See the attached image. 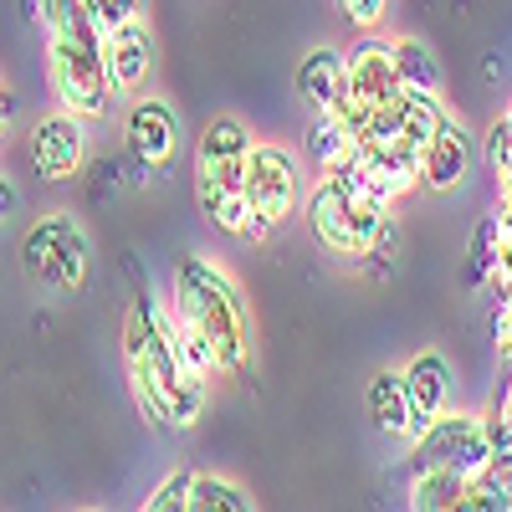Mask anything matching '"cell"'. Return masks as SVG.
Masks as SVG:
<instances>
[{"label":"cell","instance_id":"1","mask_svg":"<svg viewBox=\"0 0 512 512\" xmlns=\"http://www.w3.org/2000/svg\"><path fill=\"white\" fill-rule=\"evenodd\" d=\"M123 354H128V369H134V390L154 420L195 425V415L205 410V379L185 369L175 338H169V318L159 313L154 297H134V308H128Z\"/></svg>","mask_w":512,"mask_h":512},{"label":"cell","instance_id":"2","mask_svg":"<svg viewBox=\"0 0 512 512\" xmlns=\"http://www.w3.org/2000/svg\"><path fill=\"white\" fill-rule=\"evenodd\" d=\"M175 313L200 328L210 344H216V359L221 369H236L246 374V354H251V338H246V303L236 282L221 272L200 262V256H185V262L175 267Z\"/></svg>","mask_w":512,"mask_h":512},{"label":"cell","instance_id":"3","mask_svg":"<svg viewBox=\"0 0 512 512\" xmlns=\"http://www.w3.org/2000/svg\"><path fill=\"white\" fill-rule=\"evenodd\" d=\"M47 72H52V88H57L62 108L77 113V118H98L113 98L108 67H103V41L52 36L47 41Z\"/></svg>","mask_w":512,"mask_h":512},{"label":"cell","instance_id":"4","mask_svg":"<svg viewBox=\"0 0 512 512\" xmlns=\"http://www.w3.org/2000/svg\"><path fill=\"white\" fill-rule=\"evenodd\" d=\"M384 221H390V205H359L333 180H318V190L308 195V226L318 246L333 256H364L384 231Z\"/></svg>","mask_w":512,"mask_h":512},{"label":"cell","instance_id":"5","mask_svg":"<svg viewBox=\"0 0 512 512\" xmlns=\"http://www.w3.org/2000/svg\"><path fill=\"white\" fill-rule=\"evenodd\" d=\"M492 446L482 420L472 415H436L425 431L415 436V456H410V472H461V477H477L487 466Z\"/></svg>","mask_w":512,"mask_h":512},{"label":"cell","instance_id":"6","mask_svg":"<svg viewBox=\"0 0 512 512\" xmlns=\"http://www.w3.org/2000/svg\"><path fill=\"white\" fill-rule=\"evenodd\" d=\"M21 262L41 287H77L88 277V241H82V231L67 216H52V221L31 226Z\"/></svg>","mask_w":512,"mask_h":512},{"label":"cell","instance_id":"7","mask_svg":"<svg viewBox=\"0 0 512 512\" xmlns=\"http://www.w3.org/2000/svg\"><path fill=\"white\" fill-rule=\"evenodd\" d=\"M246 159H251V134L236 118H210L200 149H195V175L200 185L216 190H246Z\"/></svg>","mask_w":512,"mask_h":512},{"label":"cell","instance_id":"8","mask_svg":"<svg viewBox=\"0 0 512 512\" xmlns=\"http://www.w3.org/2000/svg\"><path fill=\"white\" fill-rule=\"evenodd\" d=\"M246 200L256 216L267 221H282L292 200H297V159L277 144H251V159H246Z\"/></svg>","mask_w":512,"mask_h":512},{"label":"cell","instance_id":"9","mask_svg":"<svg viewBox=\"0 0 512 512\" xmlns=\"http://www.w3.org/2000/svg\"><path fill=\"white\" fill-rule=\"evenodd\" d=\"M349 62V93L384 108V103H395L405 93V82H400V67H395V41H379V36H359L354 47L344 52Z\"/></svg>","mask_w":512,"mask_h":512},{"label":"cell","instance_id":"10","mask_svg":"<svg viewBox=\"0 0 512 512\" xmlns=\"http://www.w3.org/2000/svg\"><path fill=\"white\" fill-rule=\"evenodd\" d=\"M103 67H108V88L113 93H139L149 72H154V36L134 16L103 36Z\"/></svg>","mask_w":512,"mask_h":512},{"label":"cell","instance_id":"11","mask_svg":"<svg viewBox=\"0 0 512 512\" xmlns=\"http://www.w3.org/2000/svg\"><path fill=\"white\" fill-rule=\"evenodd\" d=\"M82 149H88V139H82V118L62 108V113L36 123V134H31V169L41 180H72L77 164H82Z\"/></svg>","mask_w":512,"mask_h":512},{"label":"cell","instance_id":"12","mask_svg":"<svg viewBox=\"0 0 512 512\" xmlns=\"http://www.w3.org/2000/svg\"><path fill=\"white\" fill-rule=\"evenodd\" d=\"M400 379H405V400H410V441L431 425L441 410H446V400H451V364L441 359V354H415L405 369H400Z\"/></svg>","mask_w":512,"mask_h":512},{"label":"cell","instance_id":"13","mask_svg":"<svg viewBox=\"0 0 512 512\" xmlns=\"http://www.w3.org/2000/svg\"><path fill=\"white\" fill-rule=\"evenodd\" d=\"M472 154H477L472 134H466L456 118H446L420 149V180L431 190H456L466 175H472Z\"/></svg>","mask_w":512,"mask_h":512},{"label":"cell","instance_id":"14","mask_svg":"<svg viewBox=\"0 0 512 512\" xmlns=\"http://www.w3.org/2000/svg\"><path fill=\"white\" fill-rule=\"evenodd\" d=\"M175 144H180L175 108L159 103V98L134 103V113H128V154H134L139 164H149V169H159L169 154H175Z\"/></svg>","mask_w":512,"mask_h":512},{"label":"cell","instance_id":"15","mask_svg":"<svg viewBox=\"0 0 512 512\" xmlns=\"http://www.w3.org/2000/svg\"><path fill=\"white\" fill-rule=\"evenodd\" d=\"M354 164L369 175V185L384 195V200H395L400 190H410L420 180V149L395 139V144H354Z\"/></svg>","mask_w":512,"mask_h":512},{"label":"cell","instance_id":"16","mask_svg":"<svg viewBox=\"0 0 512 512\" xmlns=\"http://www.w3.org/2000/svg\"><path fill=\"white\" fill-rule=\"evenodd\" d=\"M297 93L308 98L313 113H333L338 98L349 93V62H344V52H333V47L308 52L303 62H297Z\"/></svg>","mask_w":512,"mask_h":512},{"label":"cell","instance_id":"17","mask_svg":"<svg viewBox=\"0 0 512 512\" xmlns=\"http://www.w3.org/2000/svg\"><path fill=\"white\" fill-rule=\"evenodd\" d=\"M395 123H400V139H405V144L425 149V139H431L436 128L446 123V108L436 103V93H415V88H405V93L395 98Z\"/></svg>","mask_w":512,"mask_h":512},{"label":"cell","instance_id":"18","mask_svg":"<svg viewBox=\"0 0 512 512\" xmlns=\"http://www.w3.org/2000/svg\"><path fill=\"white\" fill-rule=\"evenodd\" d=\"M369 420L384 436H410V400H405V379L400 374H379L369 384Z\"/></svg>","mask_w":512,"mask_h":512},{"label":"cell","instance_id":"19","mask_svg":"<svg viewBox=\"0 0 512 512\" xmlns=\"http://www.w3.org/2000/svg\"><path fill=\"white\" fill-rule=\"evenodd\" d=\"M349 154H354V134L344 128V118H338V113H318L313 128H308V164L328 175V169H338Z\"/></svg>","mask_w":512,"mask_h":512},{"label":"cell","instance_id":"20","mask_svg":"<svg viewBox=\"0 0 512 512\" xmlns=\"http://www.w3.org/2000/svg\"><path fill=\"white\" fill-rule=\"evenodd\" d=\"M497 256H502V216H482L472 231V246H466V287H482L497 272Z\"/></svg>","mask_w":512,"mask_h":512},{"label":"cell","instance_id":"21","mask_svg":"<svg viewBox=\"0 0 512 512\" xmlns=\"http://www.w3.org/2000/svg\"><path fill=\"white\" fill-rule=\"evenodd\" d=\"M185 512H251V497H246L236 482H221V477L190 472V497H185Z\"/></svg>","mask_w":512,"mask_h":512},{"label":"cell","instance_id":"22","mask_svg":"<svg viewBox=\"0 0 512 512\" xmlns=\"http://www.w3.org/2000/svg\"><path fill=\"white\" fill-rule=\"evenodd\" d=\"M41 21L52 36H88L103 41V26L93 16V0H41Z\"/></svg>","mask_w":512,"mask_h":512},{"label":"cell","instance_id":"23","mask_svg":"<svg viewBox=\"0 0 512 512\" xmlns=\"http://www.w3.org/2000/svg\"><path fill=\"white\" fill-rule=\"evenodd\" d=\"M395 67H400V82L415 93H441V62L425 41H395Z\"/></svg>","mask_w":512,"mask_h":512},{"label":"cell","instance_id":"24","mask_svg":"<svg viewBox=\"0 0 512 512\" xmlns=\"http://www.w3.org/2000/svg\"><path fill=\"white\" fill-rule=\"evenodd\" d=\"M461 487H466V477H461V472H415L410 502H415L420 512H456Z\"/></svg>","mask_w":512,"mask_h":512},{"label":"cell","instance_id":"25","mask_svg":"<svg viewBox=\"0 0 512 512\" xmlns=\"http://www.w3.org/2000/svg\"><path fill=\"white\" fill-rule=\"evenodd\" d=\"M200 210H205V221H210V226H221V231L241 236V231H246V216H251V200H246V190L200 185Z\"/></svg>","mask_w":512,"mask_h":512},{"label":"cell","instance_id":"26","mask_svg":"<svg viewBox=\"0 0 512 512\" xmlns=\"http://www.w3.org/2000/svg\"><path fill=\"white\" fill-rule=\"evenodd\" d=\"M169 338H175V349H180V359H185V369H195L200 379H210L221 369V359H216V344L200 333V328H190L185 318H169Z\"/></svg>","mask_w":512,"mask_h":512},{"label":"cell","instance_id":"27","mask_svg":"<svg viewBox=\"0 0 512 512\" xmlns=\"http://www.w3.org/2000/svg\"><path fill=\"white\" fill-rule=\"evenodd\" d=\"M487 169H492L497 180L512 175V113H502L492 123V134H487Z\"/></svg>","mask_w":512,"mask_h":512},{"label":"cell","instance_id":"28","mask_svg":"<svg viewBox=\"0 0 512 512\" xmlns=\"http://www.w3.org/2000/svg\"><path fill=\"white\" fill-rule=\"evenodd\" d=\"M185 497H190V472H175L144 507H149V512H185Z\"/></svg>","mask_w":512,"mask_h":512},{"label":"cell","instance_id":"29","mask_svg":"<svg viewBox=\"0 0 512 512\" xmlns=\"http://www.w3.org/2000/svg\"><path fill=\"white\" fill-rule=\"evenodd\" d=\"M139 11H144V0H93V16H98L103 36H108L113 26H123V21H134Z\"/></svg>","mask_w":512,"mask_h":512},{"label":"cell","instance_id":"30","mask_svg":"<svg viewBox=\"0 0 512 512\" xmlns=\"http://www.w3.org/2000/svg\"><path fill=\"white\" fill-rule=\"evenodd\" d=\"M482 431H487V446L492 456H512V420L497 415V420H482Z\"/></svg>","mask_w":512,"mask_h":512},{"label":"cell","instance_id":"31","mask_svg":"<svg viewBox=\"0 0 512 512\" xmlns=\"http://www.w3.org/2000/svg\"><path fill=\"white\" fill-rule=\"evenodd\" d=\"M338 6L349 11V21H354V26H374V21L384 16V0H338Z\"/></svg>","mask_w":512,"mask_h":512},{"label":"cell","instance_id":"32","mask_svg":"<svg viewBox=\"0 0 512 512\" xmlns=\"http://www.w3.org/2000/svg\"><path fill=\"white\" fill-rule=\"evenodd\" d=\"M492 333H497V349H502V359H512V297L502 303V313H497Z\"/></svg>","mask_w":512,"mask_h":512},{"label":"cell","instance_id":"33","mask_svg":"<svg viewBox=\"0 0 512 512\" xmlns=\"http://www.w3.org/2000/svg\"><path fill=\"white\" fill-rule=\"evenodd\" d=\"M11 210H16V190H11V180H6V175H0V221H6Z\"/></svg>","mask_w":512,"mask_h":512},{"label":"cell","instance_id":"34","mask_svg":"<svg viewBox=\"0 0 512 512\" xmlns=\"http://www.w3.org/2000/svg\"><path fill=\"white\" fill-rule=\"evenodd\" d=\"M11 113H16V103H11V93H6V88H0V128L11 123Z\"/></svg>","mask_w":512,"mask_h":512},{"label":"cell","instance_id":"35","mask_svg":"<svg viewBox=\"0 0 512 512\" xmlns=\"http://www.w3.org/2000/svg\"><path fill=\"white\" fill-rule=\"evenodd\" d=\"M502 415H507V420H512V390H507V400H502Z\"/></svg>","mask_w":512,"mask_h":512}]
</instances>
